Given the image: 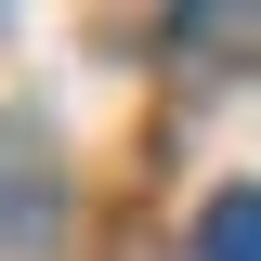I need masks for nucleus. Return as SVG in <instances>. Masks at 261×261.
<instances>
[{
    "label": "nucleus",
    "instance_id": "obj_2",
    "mask_svg": "<svg viewBox=\"0 0 261 261\" xmlns=\"http://www.w3.org/2000/svg\"><path fill=\"white\" fill-rule=\"evenodd\" d=\"M196 261H261V183H222L196 209Z\"/></svg>",
    "mask_w": 261,
    "mask_h": 261
},
{
    "label": "nucleus",
    "instance_id": "obj_1",
    "mask_svg": "<svg viewBox=\"0 0 261 261\" xmlns=\"http://www.w3.org/2000/svg\"><path fill=\"white\" fill-rule=\"evenodd\" d=\"M65 235V196H53V144L27 118H0V248H53Z\"/></svg>",
    "mask_w": 261,
    "mask_h": 261
}]
</instances>
